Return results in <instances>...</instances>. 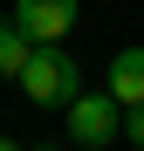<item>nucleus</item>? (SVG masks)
I'll return each instance as SVG.
<instances>
[{
  "label": "nucleus",
  "mask_w": 144,
  "mask_h": 151,
  "mask_svg": "<svg viewBox=\"0 0 144 151\" xmlns=\"http://www.w3.org/2000/svg\"><path fill=\"white\" fill-rule=\"evenodd\" d=\"M21 89H28V103H41V110L76 103V96H82V62L69 55L62 41H41L28 55V69H21Z\"/></svg>",
  "instance_id": "f257e3e1"
},
{
  "label": "nucleus",
  "mask_w": 144,
  "mask_h": 151,
  "mask_svg": "<svg viewBox=\"0 0 144 151\" xmlns=\"http://www.w3.org/2000/svg\"><path fill=\"white\" fill-rule=\"evenodd\" d=\"M62 131H69V144H76V151H82V144H103V151H110V137L124 131V110H117L110 89H103V96H76Z\"/></svg>",
  "instance_id": "f03ea898"
},
{
  "label": "nucleus",
  "mask_w": 144,
  "mask_h": 151,
  "mask_svg": "<svg viewBox=\"0 0 144 151\" xmlns=\"http://www.w3.org/2000/svg\"><path fill=\"white\" fill-rule=\"evenodd\" d=\"M14 21L34 48L41 41H69V28L82 21V0H14Z\"/></svg>",
  "instance_id": "7ed1b4c3"
},
{
  "label": "nucleus",
  "mask_w": 144,
  "mask_h": 151,
  "mask_svg": "<svg viewBox=\"0 0 144 151\" xmlns=\"http://www.w3.org/2000/svg\"><path fill=\"white\" fill-rule=\"evenodd\" d=\"M110 96H117V110L144 103V48H124V55L110 62Z\"/></svg>",
  "instance_id": "20e7f679"
},
{
  "label": "nucleus",
  "mask_w": 144,
  "mask_h": 151,
  "mask_svg": "<svg viewBox=\"0 0 144 151\" xmlns=\"http://www.w3.org/2000/svg\"><path fill=\"white\" fill-rule=\"evenodd\" d=\"M28 55H34V41L21 35V21H14V14H0V76H14V83H21Z\"/></svg>",
  "instance_id": "39448f33"
},
{
  "label": "nucleus",
  "mask_w": 144,
  "mask_h": 151,
  "mask_svg": "<svg viewBox=\"0 0 144 151\" xmlns=\"http://www.w3.org/2000/svg\"><path fill=\"white\" fill-rule=\"evenodd\" d=\"M124 137H130V144H144V103H130V110H124Z\"/></svg>",
  "instance_id": "423d86ee"
},
{
  "label": "nucleus",
  "mask_w": 144,
  "mask_h": 151,
  "mask_svg": "<svg viewBox=\"0 0 144 151\" xmlns=\"http://www.w3.org/2000/svg\"><path fill=\"white\" fill-rule=\"evenodd\" d=\"M0 151H21V144H14V137H0Z\"/></svg>",
  "instance_id": "0eeeda50"
},
{
  "label": "nucleus",
  "mask_w": 144,
  "mask_h": 151,
  "mask_svg": "<svg viewBox=\"0 0 144 151\" xmlns=\"http://www.w3.org/2000/svg\"><path fill=\"white\" fill-rule=\"evenodd\" d=\"M69 151H76V144H69ZM82 151H103V144H82Z\"/></svg>",
  "instance_id": "6e6552de"
},
{
  "label": "nucleus",
  "mask_w": 144,
  "mask_h": 151,
  "mask_svg": "<svg viewBox=\"0 0 144 151\" xmlns=\"http://www.w3.org/2000/svg\"><path fill=\"white\" fill-rule=\"evenodd\" d=\"M34 151H62V144H34Z\"/></svg>",
  "instance_id": "1a4fd4ad"
}]
</instances>
